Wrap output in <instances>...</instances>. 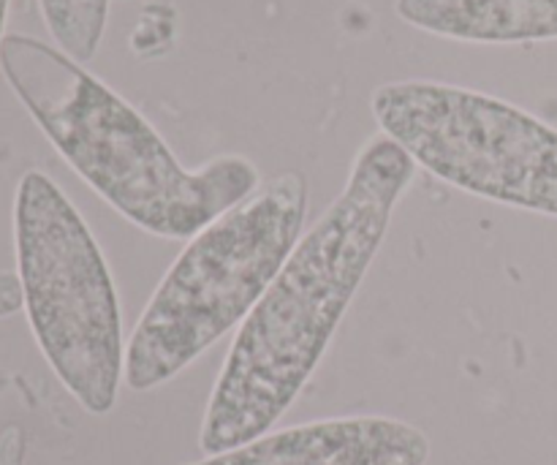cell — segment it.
Masks as SVG:
<instances>
[{
  "label": "cell",
  "instance_id": "obj_1",
  "mask_svg": "<svg viewBox=\"0 0 557 465\" xmlns=\"http://www.w3.org/2000/svg\"><path fill=\"white\" fill-rule=\"evenodd\" d=\"M417 163L386 134L359 147L346 188L326 207L239 325L199 430L210 455L275 428L324 359L368 276Z\"/></svg>",
  "mask_w": 557,
  "mask_h": 465
},
{
  "label": "cell",
  "instance_id": "obj_2",
  "mask_svg": "<svg viewBox=\"0 0 557 465\" xmlns=\"http://www.w3.org/2000/svg\"><path fill=\"white\" fill-rule=\"evenodd\" d=\"M0 69L63 161L156 237L194 240L259 188V169L243 156L185 169L139 109L58 47L9 33Z\"/></svg>",
  "mask_w": 557,
  "mask_h": 465
},
{
  "label": "cell",
  "instance_id": "obj_3",
  "mask_svg": "<svg viewBox=\"0 0 557 465\" xmlns=\"http://www.w3.org/2000/svg\"><path fill=\"white\" fill-rule=\"evenodd\" d=\"M305 216L308 180L286 172L188 240L125 348L128 390H158L243 325L297 248Z\"/></svg>",
  "mask_w": 557,
  "mask_h": 465
},
{
  "label": "cell",
  "instance_id": "obj_4",
  "mask_svg": "<svg viewBox=\"0 0 557 465\" xmlns=\"http://www.w3.org/2000/svg\"><path fill=\"white\" fill-rule=\"evenodd\" d=\"M14 245L22 308L44 359L87 414L103 417L125 379L117 289L85 218L36 169L16 185Z\"/></svg>",
  "mask_w": 557,
  "mask_h": 465
},
{
  "label": "cell",
  "instance_id": "obj_5",
  "mask_svg": "<svg viewBox=\"0 0 557 465\" xmlns=\"http://www.w3.org/2000/svg\"><path fill=\"white\" fill-rule=\"evenodd\" d=\"M370 109L381 134L444 183L557 218V129L528 109L430 79L386 82Z\"/></svg>",
  "mask_w": 557,
  "mask_h": 465
},
{
  "label": "cell",
  "instance_id": "obj_6",
  "mask_svg": "<svg viewBox=\"0 0 557 465\" xmlns=\"http://www.w3.org/2000/svg\"><path fill=\"white\" fill-rule=\"evenodd\" d=\"M430 441L392 417H335L264 433L190 465H428Z\"/></svg>",
  "mask_w": 557,
  "mask_h": 465
},
{
  "label": "cell",
  "instance_id": "obj_7",
  "mask_svg": "<svg viewBox=\"0 0 557 465\" xmlns=\"http://www.w3.org/2000/svg\"><path fill=\"white\" fill-rule=\"evenodd\" d=\"M411 27L468 44L557 41V0H397Z\"/></svg>",
  "mask_w": 557,
  "mask_h": 465
},
{
  "label": "cell",
  "instance_id": "obj_8",
  "mask_svg": "<svg viewBox=\"0 0 557 465\" xmlns=\"http://www.w3.org/2000/svg\"><path fill=\"white\" fill-rule=\"evenodd\" d=\"M109 3L112 0H38V9L60 52L85 65L101 49Z\"/></svg>",
  "mask_w": 557,
  "mask_h": 465
},
{
  "label": "cell",
  "instance_id": "obj_9",
  "mask_svg": "<svg viewBox=\"0 0 557 465\" xmlns=\"http://www.w3.org/2000/svg\"><path fill=\"white\" fill-rule=\"evenodd\" d=\"M27 439L20 425H9L0 433V465H25Z\"/></svg>",
  "mask_w": 557,
  "mask_h": 465
},
{
  "label": "cell",
  "instance_id": "obj_10",
  "mask_svg": "<svg viewBox=\"0 0 557 465\" xmlns=\"http://www.w3.org/2000/svg\"><path fill=\"white\" fill-rule=\"evenodd\" d=\"M22 310V286L14 272H0V319Z\"/></svg>",
  "mask_w": 557,
  "mask_h": 465
},
{
  "label": "cell",
  "instance_id": "obj_11",
  "mask_svg": "<svg viewBox=\"0 0 557 465\" xmlns=\"http://www.w3.org/2000/svg\"><path fill=\"white\" fill-rule=\"evenodd\" d=\"M5 16H9V0H0V44L5 38Z\"/></svg>",
  "mask_w": 557,
  "mask_h": 465
}]
</instances>
